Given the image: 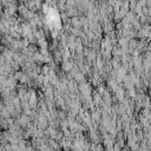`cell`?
Segmentation results:
<instances>
[]
</instances>
